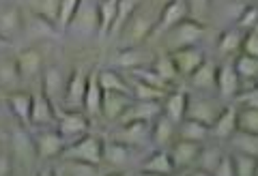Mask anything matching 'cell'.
<instances>
[{
  "label": "cell",
  "instance_id": "cell-1",
  "mask_svg": "<svg viewBox=\"0 0 258 176\" xmlns=\"http://www.w3.org/2000/svg\"><path fill=\"white\" fill-rule=\"evenodd\" d=\"M159 7H153V0H142L132 15L127 18V22L120 26L118 37L123 41V47H134V45H142L153 33V26L157 22L159 15Z\"/></svg>",
  "mask_w": 258,
  "mask_h": 176
},
{
  "label": "cell",
  "instance_id": "cell-2",
  "mask_svg": "<svg viewBox=\"0 0 258 176\" xmlns=\"http://www.w3.org/2000/svg\"><path fill=\"white\" fill-rule=\"evenodd\" d=\"M9 155H11V165L13 172H30L37 165V148L35 140L26 129H13L9 138Z\"/></svg>",
  "mask_w": 258,
  "mask_h": 176
},
{
  "label": "cell",
  "instance_id": "cell-3",
  "mask_svg": "<svg viewBox=\"0 0 258 176\" xmlns=\"http://www.w3.org/2000/svg\"><path fill=\"white\" fill-rule=\"evenodd\" d=\"M205 33H207V28H205V24L200 20L185 18L183 22H179L176 26H172L164 35L168 52L179 50V47H187V45H198V41L205 37Z\"/></svg>",
  "mask_w": 258,
  "mask_h": 176
},
{
  "label": "cell",
  "instance_id": "cell-4",
  "mask_svg": "<svg viewBox=\"0 0 258 176\" xmlns=\"http://www.w3.org/2000/svg\"><path fill=\"white\" fill-rule=\"evenodd\" d=\"M64 33L76 39H88L99 33V20H97V0H80L78 9L71 18Z\"/></svg>",
  "mask_w": 258,
  "mask_h": 176
},
{
  "label": "cell",
  "instance_id": "cell-5",
  "mask_svg": "<svg viewBox=\"0 0 258 176\" xmlns=\"http://www.w3.org/2000/svg\"><path fill=\"white\" fill-rule=\"evenodd\" d=\"M101 150H103V140L99 135L84 133L82 138L69 142L67 146L62 148L60 157L80 159V161H86V163H93V165H101Z\"/></svg>",
  "mask_w": 258,
  "mask_h": 176
},
{
  "label": "cell",
  "instance_id": "cell-6",
  "mask_svg": "<svg viewBox=\"0 0 258 176\" xmlns=\"http://www.w3.org/2000/svg\"><path fill=\"white\" fill-rule=\"evenodd\" d=\"M54 129L58 131L64 142H74L78 138H82L84 133H88L91 125H88V116L80 110H64V112H56V123Z\"/></svg>",
  "mask_w": 258,
  "mask_h": 176
},
{
  "label": "cell",
  "instance_id": "cell-7",
  "mask_svg": "<svg viewBox=\"0 0 258 176\" xmlns=\"http://www.w3.org/2000/svg\"><path fill=\"white\" fill-rule=\"evenodd\" d=\"M15 67H18V73L22 84H30L35 79H41V71H43V52L39 45H28L24 50L18 52L15 56Z\"/></svg>",
  "mask_w": 258,
  "mask_h": 176
},
{
  "label": "cell",
  "instance_id": "cell-8",
  "mask_svg": "<svg viewBox=\"0 0 258 176\" xmlns=\"http://www.w3.org/2000/svg\"><path fill=\"white\" fill-rule=\"evenodd\" d=\"M185 18H189V7L185 0H168V3L161 5L157 22L153 26V33L149 39L153 37H164L172 26H176L179 22H183Z\"/></svg>",
  "mask_w": 258,
  "mask_h": 176
},
{
  "label": "cell",
  "instance_id": "cell-9",
  "mask_svg": "<svg viewBox=\"0 0 258 176\" xmlns=\"http://www.w3.org/2000/svg\"><path fill=\"white\" fill-rule=\"evenodd\" d=\"M32 140H35L39 161H54V159L60 157L62 148L67 146L62 135L56 129H50V127H43L37 135H32Z\"/></svg>",
  "mask_w": 258,
  "mask_h": 176
},
{
  "label": "cell",
  "instance_id": "cell-10",
  "mask_svg": "<svg viewBox=\"0 0 258 176\" xmlns=\"http://www.w3.org/2000/svg\"><path fill=\"white\" fill-rule=\"evenodd\" d=\"M112 140H116L120 144H127V146H134V148L147 146V144L151 142V123H147V121L120 123L118 129L112 133Z\"/></svg>",
  "mask_w": 258,
  "mask_h": 176
},
{
  "label": "cell",
  "instance_id": "cell-11",
  "mask_svg": "<svg viewBox=\"0 0 258 176\" xmlns=\"http://www.w3.org/2000/svg\"><path fill=\"white\" fill-rule=\"evenodd\" d=\"M200 146L203 144L198 142H189V140H174L168 148V155L172 159L174 172H189L196 167V157L200 153Z\"/></svg>",
  "mask_w": 258,
  "mask_h": 176
},
{
  "label": "cell",
  "instance_id": "cell-12",
  "mask_svg": "<svg viewBox=\"0 0 258 176\" xmlns=\"http://www.w3.org/2000/svg\"><path fill=\"white\" fill-rule=\"evenodd\" d=\"M41 91L47 99L52 101V106L56 108L64 99V86H67V75L60 65H47L41 71Z\"/></svg>",
  "mask_w": 258,
  "mask_h": 176
},
{
  "label": "cell",
  "instance_id": "cell-13",
  "mask_svg": "<svg viewBox=\"0 0 258 176\" xmlns=\"http://www.w3.org/2000/svg\"><path fill=\"white\" fill-rule=\"evenodd\" d=\"M22 35L28 37L30 41H50V39L58 37V30H56V26L52 22H47L45 18H41V15L37 13H30L24 9V22H22ZM20 35V37H22Z\"/></svg>",
  "mask_w": 258,
  "mask_h": 176
},
{
  "label": "cell",
  "instance_id": "cell-14",
  "mask_svg": "<svg viewBox=\"0 0 258 176\" xmlns=\"http://www.w3.org/2000/svg\"><path fill=\"white\" fill-rule=\"evenodd\" d=\"M22 22H24V7L18 3L0 5V37L5 41H13L22 35Z\"/></svg>",
  "mask_w": 258,
  "mask_h": 176
},
{
  "label": "cell",
  "instance_id": "cell-15",
  "mask_svg": "<svg viewBox=\"0 0 258 176\" xmlns=\"http://www.w3.org/2000/svg\"><path fill=\"white\" fill-rule=\"evenodd\" d=\"M205 58H207V54L200 45H187V47H179V50L170 52V60L176 69V73H179V77H185V79L194 73V69Z\"/></svg>",
  "mask_w": 258,
  "mask_h": 176
},
{
  "label": "cell",
  "instance_id": "cell-16",
  "mask_svg": "<svg viewBox=\"0 0 258 176\" xmlns=\"http://www.w3.org/2000/svg\"><path fill=\"white\" fill-rule=\"evenodd\" d=\"M56 110L52 106V101L45 97L43 91H39L35 95H30V118H28V125H35V127H54L56 123Z\"/></svg>",
  "mask_w": 258,
  "mask_h": 176
},
{
  "label": "cell",
  "instance_id": "cell-17",
  "mask_svg": "<svg viewBox=\"0 0 258 176\" xmlns=\"http://www.w3.org/2000/svg\"><path fill=\"white\" fill-rule=\"evenodd\" d=\"M88 73L84 67H76L71 71V75H67V86H64V99L62 103L69 110H80L84 101V91H86Z\"/></svg>",
  "mask_w": 258,
  "mask_h": 176
},
{
  "label": "cell",
  "instance_id": "cell-18",
  "mask_svg": "<svg viewBox=\"0 0 258 176\" xmlns=\"http://www.w3.org/2000/svg\"><path fill=\"white\" fill-rule=\"evenodd\" d=\"M134 155H136L134 146H127V144H120L116 140H108V142H103L101 163L110 165L112 170H125V167L132 163Z\"/></svg>",
  "mask_w": 258,
  "mask_h": 176
},
{
  "label": "cell",
  "instance_id": "cell-19",
  "mask_svg": "<svg viewBox=\"0 0 258 176\" xmlns=\"http://www.w3.org/2000/svg\"><path fill=\"white\" fill-rule=\"evenodd\" d=\"M222 112L220 103L209 97H189L187 95V108H185V116L200 121L205 125H211L215 121V116Z\"/></svg>",
  "mask_w": 258,
  "mask_h": 176
},
{
  "label": "cell",
  "instance_id": "cell-20",
  "mask_svg": "<svg viewBox=\"0 0 258 176\" xmlns=\"http://www.w3.org/2000/svg\"><path fill=\"white\" fill-rule=\"evenodd\" d=\"M161 114V101H144V99H134L127 106L125 114L118 118V123H127V121H147L153 123L155 118Z\"/></svg>",
  "mask_w": 258,
  "mask_h": 176
},
{
  "label": "cell",
  "instance_id": "cell-21",
  "mask_svg": "<svg viewBox=\"0 0 258 176\" xmlns=\"http://www.w3.org/2000/svg\"><path fill=\"white\" fill-rule=\"evenodd\" d=\"M129 103H132V95L116 93V91H103V95H101V116L106 118V121L114 123L125 114Z\"/></svg>",
  "mask_w": 258,
  "mask_h": 176
},
{
  "label": "cell",
  "instance_id": "cell-22",
  "mask_svg": "<svg viewBox=\"0 0 258 176\" xmlns=\"http://www.w3.org/2000/svg\"><path fill=\"white\" fill-rule=\"evenodd\" d=\"M215 88L220 91L224 99H235V95L241 91V79L237 75L232 62H222L217 67V75H215Z\"/></svg>",
  "mask_w": 258,
  "mask_h": 176
},
{
  "label": "cell",
  "instance_id": "cell-23",
  "mask_svg": "<svg viewBox=\"0 0 258 176\" xmlns=\"http://www.w3.org/2000/svg\"><path fill=\"white\" fill-rule=\"evenodd\" d=\"M174 140H176V123H172L168 116L159 114L151 123V144H155V148H168Z\"/></svg>",
  "mask_w": 258,
  "mask_h": 176
},
{
  "label": "cell",
  "instance_id": "cell-24",
  "mask_svg": "<svg viewBox=\"0 0 258 176\" xmlns=\"http://www.w3.org/2000/svg\"><path fill=\"white\" fill-rule=\"evenodd\" d=\"M235 129H237V108L228 106L222 108V112L215 116V121L209 125V135L217 140H228Z\"/></svg>",
  "mask_w": 258,
  "mask_h": 176
},
{
  "label": "cell",
  "instance_id": "cell-25",
  "mask_svg": "<svg viewBox=\"0 0 258 176\" xmlns=\"http://www.w3.org/2000/svg\"><path fill=\"white\" fill-rule=\"evenodd\" d=\"M176 138L181 140H189V142H198V144H205L211 135H209V125L200 123V121H194V118H181L176 123Z\"/></svg>",
  "mask_w": 258,
  "mask_h": 176
},
{
  "label": "cell",
  "instance_id": "cell-26",
  "mask_svg": "<svg viewBox=\"0 0 258 176\" xmlns=\"http://www.w3.org/2000/svg\"><path fill=\"white\" fill-rule=\"evenodd\" d=\"M54 174H64V176H95L99 174V165L80 161V159H69V157H58V163L54 165Z\"/></svg>",
  "mask_w": 258,
  "mask_h": 176
},
{
  "label": "cell",
  "instance_id": "cell-27",
  "mask_svg": "<svg viewBox=\"0 0 258 176\" xmlns=\"http://www.w3.org/2000/svg\"><path fill=\"white\" fill-rule=\"evenodd\" d=\"M215 75H217V65L213 60L205 58L200 65L194 69V73L187 77L189 84L198 91H213L215 88Z\"/></svg>",
  "mask_w": 258,
  "mask_h": 176
},
{
  "label": "cell",
  "instance_id": "cell-28",
  "mask_svg": "<svg viewBox=\"0 0 258 176\" xmlns=\"http://www.w3.org/2000/svg\"><path fill=\"white\" fill-rule=\"evenodd\" d=\"M101 86L97 82V71L88 73V82H86V91H84V101L82 108L86 112V116H99L101 114Z\"/></svg>",
  "mask_w": 258,
  "mask_h": 176
},
{
  "label": "cell",
  "instance_id": "cell-29",
  "mask_svg": "<svg viewBox=\"0 0 258 176\" xmlns=\"http://www.w3.org/2000/svg\"><path fill=\"white\" fill-rule=\"evenodd\" d=\"M185 108H187V93L176 91V93H166L161 99V114L168 116L172 123H179L185 118Z\"/></svg>",
  "mask_w": 258,
  "mask_h": 176
},
{
  "label": "cell",
  "instance_id": "cell-30",
  "mask_svg": "<svg viewBox=\"0 0 258 176\" xmlns=\"http://www.w3.org/2000/svg\"><path fill=\"white\" fill-rule=\"evenodd\" d=\"M153 56L151 52H147L142 45H134V47H123L116 56V65L125 67V69H136V67H144L151 65Z\"/></svg>",
  "mask_w": 258,
  "mask_h": 176
},
{
  "label": "cell",
  "instance_id": "cell-31",
  "mask_svg": "<svg viewBox=\"0 0 258 176\" xmlns=\"http://www.w3.org/2000/svg\"><path fill=\"white\" fill-rule=\"evenodd\" d=\"M142 172H151V174H172L174 165L172 159L168 155V148H155V153H151L147 157V161L140 167Z\"/></svg>",
  "mask_w": 258,
  "mask_h": 176
},
{
  "label": "cell",
  "instance_id": "cell-32",
  "mask_svg": "<svg viewBox=\"0 0 258 176\" xmlns=\"http://www.w3.org/2000/svg\"><path fill=\"white\" fill-rule=\"evenodd\" d=\"M118 0H97V20H99V33L97 37H108L112 30V24L116 18Z\"/></svg>",
  "mask_w": 258,
  "mask_h": 176
},
{
  "label": "cell",
  "instance_id": "cell-33",
  "mask_svg": "<svg viewBox=\"0 0 258 176\" xmlns=\"http://www.w3.org/2000/svg\"><path fill=\"white\" fill-rule=\"evenodd\" d=\"M228 140H230V148L235 150V153H245V155L258 157V133L235 129Z\"/></svg>",
  "mask_w": 258,
  "mask_h": 176
},
{
  "label": "cell",
  "instance_id": "cell-34",
  "mask_svg": "<svg viewBox=\"0 0 258 176\" xmlns=\"http://www.w3.org/2000/svg\"><path fill=\"white\" fill-rule=\"evenodd\" d=\"M243 35H245V30H241L237 26L226 28L224 33L220 35V39H217V50H220V54L232 56V54L241 52V41H243Z\"/></svg>",
  "mask_w": 258,
  "mask_h": 176
},
{
  "label": "cell",
  "instance_id": "cell-35",
  "mask_svg": "<svg viewBox=\"0 0 258 176\" xmlns=\"http://www.w3.org/2000/svg\"><path fill=\"white\" fill-rule=\"evenodd\" d=\"M97 82H99L101 91H116V93L132 95V86H129V82L118 73V71H112V69L97 71Z\"/></svg>",
  "mask_w": 258,
  "mask_h": 176
},
{
  "label": "cell",
  "instance_id": "cell-36",
  "mask_svg": "<svg viewBox=\"0 0 258 176\" xmlns=\"http://www.w3.org/2000/svg\"><path fill=\"white\" fill-rule=\"evenodd\" d=\"M7 103L18 121L22 125H28V118H30V93H24V91H13L7 95Z\"/></svg>",
  "mask_w": 258,
  "mask_h": 176
},
{
  "label": "cell",
  "instance_id": "cell-37",
  "mask_svg": "<svg viewBox=\"0 0 258 176\" xmlns=\"http://www.w3.org/2000/svg\"><path fill=\"white\" fill-rule=\"evenodd\" d=\"M20 86H22V79L18 73V67H15V60L3 58L0 60V88H5V91H18Z\"/></svg>",
  "mask_w": 258,
  "mask_h": 176
},
{
  "label": "cell",
  "instance_id": "cell-38",
  "mask_svg": "<svg viewBox=\"0 0 258 176\" xmlns=\"http://www.w3.org/2000/svg\"><path fill=\"white\" fill-rule=\"evenodd\" d=\"M222 148L220 146H200V153L196 157V167L203 174H211L215 170V165L217 161H220V157H222Z\"/></svg>",
  "mask_w": 258,
  "mask_h": 176
},
{
  "label": "cell",
  "instance_id": "cell-39",
  "mask_svg": "<svg viewBox=\"0 0 258 176\" xmlns=\"http://www.w3.org/2000/svg\"><path fill=\"white\" fill-rule=\"evenodd\" d=\"M232 67H235L241 82H254L256 75H258V58H256V56L241 54L239 58L232 62Z\"/></svg>",
  "mask_w": 258,
  "mask_h": 176
},
{
  "label": "cell",
  "instance_id": "cell-40",
  "mask_svg": "<svg viewBox=\"0 0 258 176\" xmlns=\"http://www.w3.org/2000/svg\"><path fill=\"white\" fill-rule=\"evenodd\" d=\"M151 67H153V71L164 79V82L170 86V84H174L176 79H179V73H176V69H174V65H172V60H170V54H161V56H157L155 60H151Z\"/></svg>",
  "mask_w": 258,
  "mask_h": 176
},
{
  "label": "cell",
  "instance_id": "cell-41",
  "mask_svg": "<svg viewBox=\"0 0 258 176\" xmlns=\"http://www.w3.org/2000/svg\"><path fill=\"white\" fill-rule=\"evenodd\" d=\"M129 86H132V97L134 99H144V101H161L168 93V91H164V88H155L151 84L140 82V79H134V84L129 82Z\"/></svg>",
  "mask_w": 258,
  "mask_h": 176
},
{
  "label": "cell",
  "instance_id": "cell-42",
  "mask_svg": "<svg viewBox=\"0 0 258 176\" xmlns=\"http://www.w3.org/2000/svg\"><path fill=\"white\" fill-rule=\"evenodd\" d=\"M58 3L60 0H26V11L41 15V18L54 24L56 13H58Z\"/></svg>",
  "mask_w": 258,
  "mask_h": 176
},
{
  "label": "cell",
  "instance_id": "cell-43",
  "mask_svg": "<svg viewBox=\"0 0 258 176\" xmlns=\"http://www.w3.org/2000/svg\"><path fill=\"white\" fill-rule=\"evenodd\" d=\"M78 5H80V0H60L58 3V13H56V22H54L58 35L67 30L69 22H71V18H74V13L78 9Z\"/></svg>",
  "mask_w": 258,
  "mask_h": 176
},
{
  "label": "cell",
  "instance_id": "cell-44",
  "mask_svg": "<svg viewBox=\"0 0 258 176\" xmlns=\"http://www.w3.org/2000/svg\"><path fill=\"white\" fill-rule=\"evenodd\" d=\"M237 129L258 133V108H237Z\"/></svg>",
  "mask_w": 258,
  "mask_h": 176
},
{
  "label": "cell",
  "instance_id": "cell-45",
  "mask_svg": "<svg viewBox=\"0 0 258 176\" xmlns=\"http://www.w3.org/2000/svg\"><path fill=\"white\" fill-rule=\"evenodd\" d=\"M142 0H118V7H116V18H114V24H112V30L110 35H118L120 26L127 22V18L132 15L136 9H138V5Z\"/></svg>",
  "mask_w": 258,
  "mask_h": 176
},
{
  "label": "cell",
  "instance_id": "cell-46",
  "mask_svg": "<svg viewBox=\"0 0 258 176\" xmlns=\"http://www.w3.org/2000/svg\"><path fill=\"white\" fill-rule=\"evenodd\" d=\"M129 73H132L134 79H140V82L144 84H151V86H155V88H164V91H168V86L164 79H161L155 71H153L151 65H144V67H136V69H129Z\"/></svg>",
  "mask_w": 258,
  "mask_h": 176
},
{
  "label": "cell",
  "instance_id": "cell-47",
  "mask_svg": "<svg viewBox=\"0 0 258 176\" xmlns=\"http://www.w3.org/2000/svg\"><path fill=\"white\" fill-rule=\"evenodd\" d=\"M232 165H235V176H256V157L245 153H235Z\"/></svg>",
  "mask_w": 258,
  "mask_h": 176
},
{
  "label": "cell",
  "instance_id": "cell-48",
  "mask_svg": "<svg viewBox=\"0 0 258 176\" xmlns=\"http://www.w3.org/2000/svg\"><path fill=\"white\" fill-rule=\"evenodd\" d=\"M237 24L235 26L241 30H249V28H256V22H258V7L252 5H245V9L239 13V18L235 20Z\"/></svg>",
  "mask_w": 258,
  "mask_h": 176
},
{
  "label": "cell",
  "instance_id": "cell-49",
  "mask_svg": "<svg viewBox=\"0 0 258 176\" xmlns=\"http://www.w3.org/2000/svg\"><path fill=\"white\" fill-rule=\"evenodd\" d=\"M241 52L247 54V56H256L258 58V28L245 30L243 41H241Z\"/></svg>",
  "mask_w": 258,
  "mask_h": 176
},
{
  "label": "cell",
  "instance_id": "cell-50",
  "mask_svg": "<svg viewBox=\"0 0 258 176\" xmlns=\"http://www.w3.org/2000/svg\"><path fill=\"white\" fill-rule=\"evenodd\" d=\"M235 101L239 103L241 108H258V91H256V86L252 88H241V91L235 95Z\"/></svg>",
  "mask_w": 258,
  "mask_h": 176
},
{
  "label": "cell",
  "instance_id": "cell-51",
  "mask_svg": "<svg viewBox=\"0 0 258 176\" xmlns=\"http://www.w3.org/2000/svg\"><path fill=\"white\" fill-rule=\"evenodd\" d=\"M213 176H235V165H232V157L230 155H222L217 161L215 170L211 172Z\"/></svg>",
  "mask_w": 258,
  "mask_h": 176
},
{
  "label": "cell",
  "instance_id": "cell-52",
  "mask_svg": "<svg viewBox=\"0 0 258 176\" xmlns=\"http://www.w3.org/2000/svg\"><path fill=\"white\" fill-rule=\"evenodd\" d=\"M189 7V18H205V15L209 13V9H211V0H185Z\"/></svg>",
  "mask_w": 258,
  "mask_h": 176
},
{
  "label": "cell",
  "instance_id": "cell-53",
  "mask_svg": "<svg viewBox=\"0 0 258 176\" xmlns=\"http://www.w3.org/2000/svg\"><path fill=\"white\" fill-rule=\"evenodd\" d=\"M13 172V165H11V155H9V148L7 146H0V176H7Z\"/></svg>",
  "mask_w": 258,
  "mask_h": 176
},
{
  "label": "cell",
  "instance_id": "cell-54",
  "mask_svg": "<svg viewBox=\"0 0 258 176\" xmlns=\"http://www.w3.org/2000/svg\"><path fill=\"white\" fill-rule=\"evenodd\" d=\"M9 45H11L9 41H5V39H3V37H0V47H9Z\"/></svg>",
  "mask_w": 258,
  "mask_h": 176
},
{
  "label": "cell",
  "instance_id": "cell-55",
  "mask_svg": "<svg viewBox=\"0 0 258 176\" xmlns=\"http://www.w3.org/2000/svg\"><path fill=\"white\" fill-rule=\"evenodd\" d=\"M7 3H13V0H0V5H7Z\"/></svg>",
  "mask_w": 258,
  "mask_h": 176
},
{
  "label": "cell",
  "instance_id": "cell-56",
  "mask_svg": "<svg viewBox=\"0 0 258 176\" xmlns=\"http://www.w3.org/2000/svg\"><path fill=\"white\" fill-rule=\"evenodd\" d=\"M157 3H161V5H164V3H168V0H157Z\"/></svg>",
  "mask_w": 258,
  "mask_h": 176
}]
</instances>
